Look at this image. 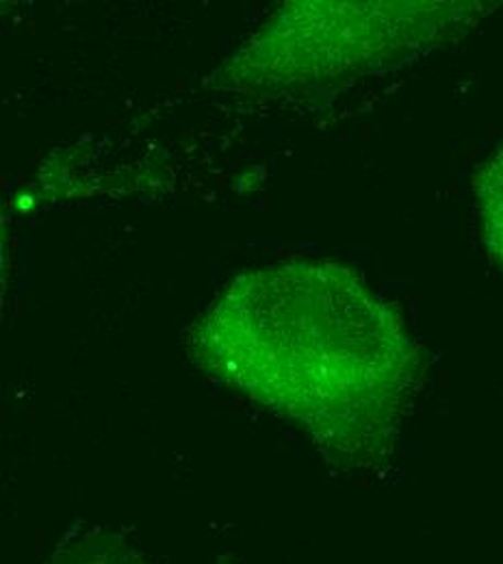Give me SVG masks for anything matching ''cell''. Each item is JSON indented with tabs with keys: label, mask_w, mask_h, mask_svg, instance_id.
Returning a JSON list of instances; mask_svg holds the SVG:
<instances>
[{
	"label": "cell",
	"mask_w": 503,
	"mask_h": 564,
	"mask_svg": "<svg viewBox=\"0 0 503 564\" xmlns=\"http://www.w3.org/2000/svg\"><path fill=\"white\" fill-rule=\"evenodd\" d=\"M192 354L346 471L393 460L419 378L395 308L335 265L274 268L232 284L196 328Z\"/></svg>",
	"instance_id": "6da1fadb"
},
{
	"label": "cell",
	"mask_w": 503,
	"mask_h": 564,
	"mask_svg": "<svg viewBox=\"0 0 503 564\" xmlns=\"http://www.w3.org/2000/svg\"><path fill=\"white\" fill-rule=\"evenodd\" d=\"M46 564H150L124 534L105 528L74 530Z\"/></svg>",
	"instance_id": "7a4b0ae2"
},
{
	"label": "cell",
	"mask_w": 503,
	"mask_h": 564,
	"mask_svg": "<svg viewBox=\"0 0 503 564\" xmlns=\"http://www.w3.org/2000/svg\"><path fill=\"white\" fill-rule=\"evenodd\" d=\"M478 207L486 250L503 270V148L478 176Z\"/></svg>",
	"instance_id": "3957f363"
}]
</instances>
